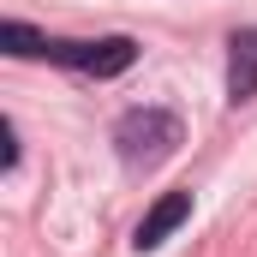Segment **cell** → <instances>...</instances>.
<instances>
[{"instance_id":"cell-1","label":"cell","mask_w":257,"mask_h":257,"mask_svg":"<svg viewBox=\"0 0 257 257\" xmlns=\"http://www.w3.org/2000/svg\"><path fill=\"white\" fill-rule=\"evenodd\" d=\"M180 144H186V126H180V114H168V108H126V114L114 120V150H120V162H126L132 174L162 168Z\"/></svg>"},{"instance_id":"cell-2","label":"cell","mask_w":257,"mask_h":257,"mask_svg":"<svg viewBox=\"0 0 257 257\" xmlns=\"http://www.w3.org/2000/svg\"><path fill=\"white\" fill-rule=\"evenodd\" d=\"M48 60L90 72V78H120L138 66V42L132 36H96V42H48Z\"/></svg>"},{"instance_id":"cell-3","label":"cell","mask_w":257,"mask_h":257,"mask_svg":"<svg viewBox=\"0 0 257 257\" xmlns=\"http://www.w3.org/2000/svg\"><path fill=\"white\" fill-rule=\"evenodd\" d=\"M186 221H192V192H162L156 203H150V215L132 227V251H156V245L174 239Z\"/></svg>"},{"instance_id":"cell-4","label":"cell","mask_w":257,"mask_h":257,"mask_svg":"<svg viewBox=\"0 0 257 257\" xmlns=\"http://www.w3.org/2000/svg\"><path fill=\"white\" fill-rule=\"evenodd\" d=\"M257 96V24L251 30H233L227 42V102H251Z\"/></svg>"},{"instance_id":"cell-5","label":"cell","mask_w":257,"mask_h":257,"mask_svg":"<svg viewBox=\"0 0 257 257\" xmlns=\"http://www.w3.org/2000/svg\"><path fill=\"white\" fill-rule=\"evenodd\" d=\"M0 48H6V54H18V60H48V36H42V30H30V24H18V18H6V24H0Z\"/></svg>"},{"instance_id":"cell-6","label":"cell","mask_w":257,"mask_h":257,"mask_svg":"<svg viewBox=\"0 0 257 257\" xmlns=\"http://www.w3.org/2000/svg\"><path fill=\"white\" fill-rule=\"evenodd\" d=\"M0 144H6V150H0V168L12 174V168H18V132H12V120H0Z\"/></svg>"}]
</instances>
